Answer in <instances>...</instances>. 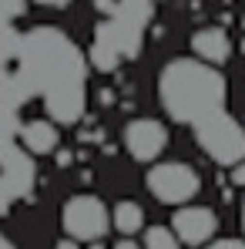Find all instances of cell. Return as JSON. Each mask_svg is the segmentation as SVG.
I'll return each instance as SVG.
<instances>
[{
	"mask_svg": "<svg viewBox=\"0 0 245 249\" xmlns=\"http://www.w3.org/2000/svg\"><path fill=\"white\" fill-rule=\"evenodd\" d=\"M27 71L54 118L74 122L84 108V61L57 27H34L24 37Z\"/></svg>",
	"mask_w": 245,
	"mask_h": 249,
	"instance_id": "1",
	"label": "cell"
},
{
	"mask_svg": "<svg viewBox=\"0 0 245 249\" xmlns=\"http://www.w3.org/2000/svg\"><path fill=\"white\" fill-rule=\"evenodd\" d=\"M158 98L171 122L198 124L225 108L229 84L225 74L202 57H175L158 74Z\"/></svg>",
	"mask_w": 245,
	"mask_h": 249,
	"instance_id": "2",
	"label": "cell"
},
{
	"mask_svg": "<svg viewBox=\"0 0 245 249\" xmlns=\"http://www.w3.org/2000/svg\"><path fill=\"white\" fill-rule=\"evenodd\" d=\"M192 128H195L198 148L215 165L232 168V165H239V162H245V122L232 118L225 108L215 111V115H208V118H202Z\"/></svg>",
	"mask_w": 245,
	"mask_h": 249,
	"instance_id": "3",
	"label": "cell"
},
{
	"mask_svg": "<svg viewBox=\"0 0 245 249\" xmlns=\"http://www.w3.org/2000/svg\"><path fill=\"white\" fill-rule=\"evenodd\" d=\"M145 185L162 206H188L202 192V175L188 162H158L148 168Z\"/></svg>",
	"mask_w": 245,
	"mask_h": 249,
	"instance_id": "4",
	"label": "cell"
},
{
	"mask_svg": "<svg viewBox=\"0 0 245 249\" xmlns=\"http://www.w3.org/2000/svg\"><path fill=\"white\" fill-rule=\"evenodd\" d=\"M61 226L78 243H101L108 229H114L111 212L98 196H74L61 209Z\"/></svg>",
	"mask_w": 245,
	"mask_h": 249,
	"instance_id": "5",
	"label": "cell"
},
{
	"mask_svg": "<svg viewBox=\"0 0 245 249\" xmlns=\"http://www.w3.org/2000/svg\"><path fill=\"white\" fill-rule=\"evenodd\" d=\"M124 148L134 162H155L168 148V128L158 118H134L124 124Z\"/></svg>",
	"mask_w": 245,
	"mask_h": 249,
	"instance_id": "6",
	"label": "cell"
},
{
	"mask_svg": "<svg viewBox=\"0 0 245 249\" xmlns=\"http://www.w3.org/2000/svg\"><path fill=\"white\" fill-rule=\"evenodd\" d=\"M171 229L178 232L181 246H208L218 232V215L208 206H178L171 215Z\"/></svg>",
	"mask_w": 245,
	"mask_h": 249,
	"instance_id": "7",
	"label": "cell"
},
{
	"mask_svg": "<svg viewBox=\"0 0 245 249\" xmlns=\"http://www.w3.org/2000/svg\"><path fill=\"white\" fill-rule=\"evenodd\" d=\"M192 54L202 57V61H208V64H215V68H222V64L232 57V37H229V31L218 27V24L198 27V31L192 34Z\"/></svg>",
	"mask_w": 245,
	"mask_h": 249,
	"instance_id": "8",
	"label": "cell"
},
{
	"mask_svg": "<svg viewBox=\"0 0 245 249\" xmlns=\"http://www.w3.org/2000/svg\"><path fill=\"white\" fill-rule=\"evenodd\" d=\"M20 142L31 155H54L61 148V131L47 118H34V122L20 124Z\"/></svg>",
	"mask_w": 245,
	"mask_h": 249,
	"instance_id": "9",
	"label": "cell"
},
{
	"mask_svg": "<svg viewBox=\"0 0 245 249\" xmlns=\"http://www.w3.org/2000/svg\"><path fill=\"white\" fill-rule=\"evenodd\" d=\"M111 222H114V229L121 236H134V232L145 229V209L138 202H131V199H121L118 206L111 209Z\"/></svg>",
	"mask_w": 245,
	"mask_h": 249,
	"instance_id": "10",
	"label": "cell"
},
{
	"mask_svg": "<svg viewBox=\"0 0 245 249\" xmlns=\"http://www.w3.org/2000/svg\"><path fill=\"white\" fill-rule=\"evenodd\" d=\"M141 246L145 249H181V239H178V232L171 226H148Z\"/></svg>",
	"mask_w": 245,
	"mask_h": 249,
	"instance_id": "11",
	"label": "cell"
},
{
	"mask_svg": "<svg viewBox=\"0 0 245 249\" xmlns=\"http://www.w3.org/2000/svg\"><path fill=\"white\" fill-rule=\"evenodd\" d=\"M205 249H245V239H212Z\"/></svg>",
	"mask_w": 245,
	"mask_h": 249,
	"instance_id": "12",
	"label": "cell"
},
{
	"mask_svg": "<svg viewBox=\"0 0 245 249\" xmlns=\"http://www.w3.org/2000/svg\"><path fill=\"white\" fill-rule=\"evenodd\" d=\"M229 178H232V185H235V189H245V162L232 165V175H229Z\"/></svg>",
	"mask_w": 245,
	"mask_h": 249,
	"instance_id": "13",
	"label": "cell"
},
{
	"mask_svg": "<svg viewBox=\"0 0 245 249\" xmlns=\"http://www.w3.org/2000/svg\"><path fill=\"white\" fill-rule=\"evenodd\" d=\"M114 249H145V246H138V243H134L131 236H121V239L114 243Z\"/></svg>",
	"mask_w": 245,
	"mask_h": 249,
	"instance_id": "14",
	"label": "cell"
},
{
	"mask_svg": "<svg viewBox=\"0 0 245 249\" xmlns=\"http://www.w3.org/2000/svg\"><path fill=\"white\" fill-rule=\"evenodd\" d=\"M34 3H41V7H54V10H64L71 0H34Z\"/></svg>",
	"mask_w": 245,
	"mask_h": 249,
	"instance_id": "15",
	"label": "cell"
},
{
	"mask_svg": "<svg viewBox=\"0 0 245 249\" xmlns=\"http://www.w3.org/2000/svg\"><path fill=\"white\" fill-rule=\"evenodd\" d=\"M57 249H81V243H78V239H71V236H64V239L57 243Z\"/></svg>",
	"mask_w": 245,
	"mask_h": 249,
	"instance_id": "16",
	"label": "cell"
},
{
	"mask_svg": "<svg viewBox=\"0 0 245 249\" xmlns=\"http://www.w3.org/2000/svg\"><path fill=\"white\" fill-rule=\"evenodd\" d=\"M0 249H17V246H14V243H10L7 236H0Z\"/></svg>",
	"mask_w": 245,
	"mask_h": 249,
	"instance_id": "17",
	"label": "cell"
},
{
	"mask_svg": "<svg viewBox=\"0 0 245 249\" xmlns=\"http://www.w3.org/2000/svg\"><path fill=\"white\" fill-rule=\"evenodd\" d=\"M239 222H242V232H245V196H242V212H239Z\"/></svg>",
	"mask_w": 245,
	"mask_h": 249,
	"instance_id": "18",
	"label": "cell"
},
{
	"mask_svg": "<svg viewBox=\"0 0 245 249\" xmlns=\"http://www.w3.org/2000/svg\"><path fill=\"white\" fill-rule=\"evenodd\" d=\"M91 249H101V246H98V243H94V246H91Z\"/></svg>",
	"mask_w": 245,
	"mask_h": 249,
	"instance_id": "19",
	"label": "cell"
},
{
	"mask_svg": "<svg viewBox=\"0 0 245 249\" xmlns=\"http://www.w3.org/2000/svg\"><path fill=\"white\" fill-rule=\"evenodd\" d=\"M242 54H245V41H242Z\"/></svg>",
	"mask_w": 245,
	"mask_h": 249,
	"instance_id": "20",
	"label": "cell"
}]
</instances>
